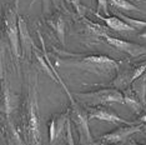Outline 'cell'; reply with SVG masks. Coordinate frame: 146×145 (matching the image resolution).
Returning <instances> with one entry per match:
<instances>
[{
    "mask_svg": "<svg viewBox=\"0 0 146 145\" xmlns=\"http://www.w3.org/2000/svg\"><path fill=\"white\" fill-rule=\"evenodd\" d=\"M23 134L28 145H42L38 106V76H35L33 86L26 95L23 114Z\"/></svg>",
    "mask_w": 146,
    "mask_h": 145,
    "instance_id": "cell-1",
    "label": "cell"
},
{
    "mask_svg": "<svg viewBox=\"0 0 146 145\" xmlns=\"http://www.w3.org/2000/svg\"><path fill=\"white\" fill-rule=\"evenodd\" d=\"M76 60H69V65H75L88 71L95 72V74L108 75L111 74L112 70H117V61L114 59L105 57V55H89V57H79L74 55Z\"/></svg>",
    "mask_w": 146,
    "mask_h": 145,
    "instance_id": "cell-2",
    "label": "cell"
},
{
    "mask_svg": "<svg viewBox=\"0 0 146 145\" xmlns=\"http://www.w3.org/2000/svg\"><path fill=\"white\" fill-rule=\"evenodd\" d=\"M78 98L84 100L85 103H90L95 105H104L108 103H120L125 104L124 93L115 88H105L99 89L95 91H88V93L78 94Z\"/></svg>",
    "mask_w": 146,
    "mask_h": 145,
    "instance_id": "cell-3",
    "label": "cell"
},
{
    "mask_svg": "<svg viewBox=\"0 0 146 145\" xmlns=\"http://www.w3.org/2000/svg\"><path fill=\"white\" fill-rule=\"evenodd\" d=\"M18 9L11 10L9 9L8 13L5 14L4 19V25H5V31L8 35L9 43H10L11 51L14 54L15 59H19L21 57L20 50H19V40H20V36H19V24H18Z\"/></svg>",
    "mask_w": 146,
    "mask_h": 145,
    "instance_id": "cell-4",
    "label": "cell"
},
{
    "mask_svg": "<svg viewBox=\"0 0 146 145\" xmlns=\"http://www.w3.org/2000/svg\"><path fill=\"white\" fill-rule=\"evenodd\" d=\"M71 113L74 115V121L78 125V129L80 131V138H81V143H84L86 140V144L92 145V136L90 133V129H89V114L85 113L81 108H79L75 103L72 104V109Z\"/></svg>",
    "mask_w": 146,
    "mask_h": 145,
    "instance_id": "cell-5",
    "label": "cell"
},
{
    "mask_svg": "<svg viewBox=\"0 0 146 145\" xmlns=\"http://www.w3.org/2000/svg\"><path fill=\"white\" fill-rule=\"evenodd\" d=\"M104 38H105V40L109 43V45H111V47L119 49V50H121L124 53H127L132 58L146 55V48L142 47V45L134 44V43H130V41H125V40H121V39H117V38H112V36H109L108 34L104 35Z\"/></svg>",
    "mask_w": 146,
    "mask_h": 145,
    "instance_id": "cell-6",
    "label": "cell"
},
{
    "mask_svg": "<svg viewBox=\"0 0 146 145\" xmlns=\"http://www.w3.org/2000/svg\"><path fill=\"white\" fill-rule=\"evenodd\" d=\"M88 114H89V119H99V120H102V121H108V123H112V124H117V123H121V124H125V125H132V124H136V123H130V121L125 120L124 118H120L119 115H116L114 111L110 110V109H106L104 106H95V108H91L88 110Z\"/></svg>",
    "mask_w": 146,
    "mask_h": 145,
    "instance_id": "cell-7",
    "label": "cell"
},
{
    "mask_svg": "<svg viewBox=\"0 0 146 145\" xmlns=\"http://www.w3.org/2000/svg\"><path fill=\"white\" fill-rule=\"evenodd\" d=\"M142 128H144V124L140 123V124H132V125H127L125 128H119L111 133H108L105 134L104 136L101 138V140L104 141H108V143H120V141H124L126 140V138H129L130 135L135 134V133H139Z\"/></svg>",
    "mask_w": 146,
    "mask_h": 145,
    "instance_id": "cell-8",
    "label": "cell"
},
{
    "mask_svg": "<svg viewBox=\"0 0 146 145\" xmlns=\"http://www.w3.org/2000/svg\"><path fill=\"white\" fill-rule=\"evenodd\" d=\"M69 119V111L62 113L58 116H54L50 120L49 124V140H50V145H55L56 140L61 136V134L64 133V129H66V124Z\"/></svg>",
    "mask_w": 146,
    "mask_h": 145,
    "instance_id": "cell-9",
    "label": "cell"
},
{
    "mask_svg": "<svg viewBox=\"0 0 146 145\" xmlns=\"http://www.w3.org/2000/svg\"><path fill=\"white\" fill-rule=\"evenodd\" d=\"M18 24H19V36H20V43L23 48V55H26L30 49H35L34 40L31 39L30 34H29V29L26 26V23L21 15L18 16Z\"/></svg>",
    "mask_w": 146,
    "mask_h": 145,
    "instance_id": "cell-10",
    "label": "cell"
},
{
    "mask_svg": "<svg viewBox=\"0 0 146 145\" xmlns=\"http://www.w3.org/2000/svg\"><path fill=\"white\" fill-rule=\"evenodd\" d=\"M94 14L98 16L99 19H101L109 28L115 31H135L136 30L131 25H129L127 23H125L122 19L117 18V16H101V15H99L98 13H94Z\"/></svg>",
    "mask_w": 146,
    "mask_h": 145,
    "instance_id": "cell-11",
    "label": "cell"
},
{
    "mask_svg": "<svg viewBox=\"0 0 146 145\" xmlns=\"http://www.w3.org/2000/svg\"><path fill=\"white\" fill-rule=\"evenodd\" d=\"M3 111L6 115H10V113L14 109H16L19 103V98L18 95H15L14 93H11V90L9 88H5V85L3 84Z\"/></svg>",
    "mask_w": 146,
    "mask_h": 145,
    "instance_id": "cell-12",
    "label": "cell"
},
{
    "mask_svg": "<svg viewBox=\"0 0 146 145\" xmlns=\"http://www.w3.org/2000/svg\"><path fill=\"white\" fill-rule=\"evenodd\" d=\"M132 91L141 101L142 105L146 104V72L132 81Z\"/></svg>",
    "mask_w": 146,
    "mask_h": 145,
    "instance_id": "cell-13",
    "label": "cell"
},
{
    "mask_svg": "<svg viewBox=\"0 0 146 145\" xmlns=\"http://www.w3.org/2000/svg\"><path fill=\"white\" fill-rule=\"evenodd\" d=\"M124 98H125V105H127L130 109L135 111V113H141L142 106L141 101L137 99V96L135 95V93L132 90H126L124 93Z\"/></svg>",
    "mask_w": 146,
    "mask_h": 145,
    "instance_id": "cell-14",
    "label": "cell"
},
{
    "mask_svg": "<svg viewBox=\"0 0 146 145\" xmlns=\"http://www.w3.org/2000/svg\"><path fill=\"white\" fill-rule=\"evenodd\" d=\"M49 24L55 29L56 34H58L59 39H60V41L64 44V41H65V23H64V19H62L61 16H56L55 19L49 20Z\"/></svg>",
    "mask_w": 146,
    "mask_h": 145,
    "instance_id": "cell-15",
    "label": "cell"
},
{
    "mask_svg": "<svg viewBox=\"0 0 146 145\" xmlns=\"http://www.w3.org/2000/svg\"><path fill=\"white\" fill-rule=\"evenodd\" d=\"M111 5H114L115 8L119 9H124V10H129V11H140V9L137 6H135L134 4H131L127 0H109Z\"/></svg>",
    "mask_w": 146,
    "mask_h": 145,
    "instance_id": "cell-16",
    "label": "cell"
},
{
    "mask_svg": "<svg viewBox=\"0 0 146 145\" xmlns=\"http://www.w3.org/2000/svg\"><path fill=\"white\" fill-rule=\"evenodd\" d=\"M119 18L122 19L125 23H127L129 25H131L134 29H139V30H140V29L146 28V21H144V20H137V19L129 18V16H126L124 14H120L119 15Z\"/></svg>",
    "mask_w": 146,
    "mask_h": 145,
    "instance_id": "cell-17",
    "label": "cell"
},
{
    "mask_svg": "<svg viewBox=\"0 0 146 145\" xmlns=\"http://www.w3.org/2000/svg\"><path fill=\"white\" fill-rule=\"evenodd\" d=\"M146 72V61H144V63H141L139 67H136L134 70L131 71V81H134V80H136L137 78H140L141 75H144Z\"/></svg>",
    "mask_w": 146,
    "mask_h": 145,
    "instance_id": "cell-18",
    "label": "cell"
},
{
    "mask_svg": "<svg viewBox=\"0 0 146 145\" xmlns=\"http://www.w3.org/2000/svg\"><path fill=\"white\" fill-rule=\"evenodd\" d=\"M109 0H98V9H102L104 13L109 14V9H108Z\"/></svg>",
    "mask_w": 146,
    "mask_h": 145,
    "instance_id": "cell-19",
    "label": "cell"
},
{
    "mask_svg": "<svg viewBox=\"0 0 146 145\" xmlns=\"http://www.w3.org/2000/svg\"><path fill=\"white\" fill-rule=\"evenodd\" d=\"M140 121H141L142 124H146V114H145V115H142V116L140 118Z\"/></svg>",
    "mask_w": 146,
    "mask_h": 145,
    "instance_id": "cell-20",
    "label": "cell"
},
{
    "mask_svg": "<svg viewBox=\"0 0 146 145\" xmlns=\"http://www.w3.org/2000/svg\"><path fill=\"white\" fill-rule=\"evenodd\" d=\"M140 38H144V39H146V33H142V34H140Z\"/></svg>",
    "mask_w": 146,
    "mask_h": 145,
    "instance_id": "cell-21",
    "label": "cell"
},
{
    "mask_svg": "<svg viewBox=\"0 0 146 145\" xmlns=\"http://www.w3.org/2000/svg\"><path fill=\"white\" fill-rule=\"evenodd\" d=\"M131 145H145V144H131Z\"/></svg>",
    "mask_w": 146,
    "mask_h": 145,
    "instance_id": "cell-22",
    "label": "cell"
},
{
    "mask_svg": "<svg viewBox=\"0 0 146 145\" xmlns=\"http://www.w3.org/2000/svg\"><path fill=\"white\" fill-rule=\"evenodd\" d=\"M144 128H146V124H144Z\"/></svg>",
    "mask_w": 146,
    "mask_h": 145,
    "instance_id": "cell-23",
    "label": "cell"
}]
</instances>
